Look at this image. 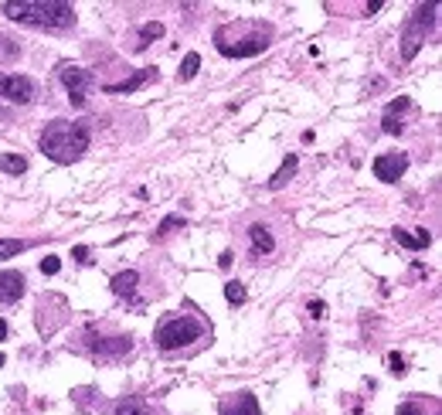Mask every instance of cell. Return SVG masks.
Segmentation results:
<instances>
[{
	"mask_svg": "<svg viewBox=\"0 0 442 415\" xmlns=\"http://www.w3.org/2000/svg\"><path fill=\"white\" fill-rule=\"evenodd\" d=\"M92 143V133L85 123H72V119H55L44 126L41 133V154L55 163H75V160L85 157Z\"/></svg>",
	"mask_w": 442,
	"mask_h": 415,
	"instance_id": "cell-1",
	"label": "cell"
},
{
	"mask_svg": "<svg viewBox=\"0 0 442 415\" xmlns=\"http://www.w3.org/2000/svg\"><path fill=\"white\" fill-rule=\"evenodd\" d=\"M0 11L18 24H31V27H72L75 24V7L65 0H7L0 4Z\"/></svg>",
	"mask_w": 442,
	"mask_h": 415,
	"instance_id": "cell-2",
	"label": "cell"
},
{
	"mask_svg": "<svg viewBox=\"0 0 442 415\" xmlns=\"http://www.w3.org/2000/svg\"><path fill=\"white\" fill-rule=\"evenodd\" d=\"M204 334V323L194 320L191 314H171L160 320V327L154 330V340L160 351H177V347H188L191 340H201Z\"/></svg>",
	"mask_w": 442,
	"mask_h": 415,
	"instance_id": "cell-3",
	"label": "cell"
},
{
	"mask_svg": "<svg viewBox=\"0 0 442 415\" xmlns=\"http://www.w3.org/2000/svg\"><path fill=\"white\" fill-rule=\"evenodd\" d=\"M436 4H422L412 18H408V24H405V35H402V58L412 61L415 55H419V48L425 44V35H429V27L436 24Z\"/></svg>",
	"mask_w": 442,
	"mask_h": 415,
	"instance_id": "cell-4",
	"label": "cell"
},
{
	"mask_svg": "<svg viewBox=\"0 0 442 415\" xmlns=\"http://www.w3.org/2000/svg\"><path fill=\"white\" fill-rule=\"evenodd\" d=\"M269 35H272L269 24H249V35H242L231 44H218V51L225 58H252V55H259V51L269 48Z\"/></svg>",
	"mask_w": 442,
	"mask_h": 415,
	"instance_id": "cell-5",
	"label": "cell"
},
{
	"mask_svg": "<svg viewBox=\"0 0 442 415\" xmlns=\"http://www.w3.org/2000/svg\"><path fill=\"white\" fill-rule=\"evenodd\" d=\"M58 79H61V85L68 89L72 106H85V96H89V89H92V72H89V68L61 65V68H58Z\"/></svg>",
	"mask_w": 442,
	"mask_h": 415,
	"instance_id": "cell-6",
	"label": "cell"
},
{
	"mask_svg": "<svg viewBox=\"0 0 442 415\" xmlns=\"http://www.w3.org/2000/svg\"><path fill=\"white\" fill-rule=\"evenodd\" d=\"M0 96L7 102L27 106V102H35V96H38V85H35V79H27V75H7V72H0Z\"/></svg>",
	"mask_w": 442,
	"mask_h": 415,
	"instance_id": "cell-7",
	"label": "cell"
},
{
	"mask_svg": "<svg viewBox=\"0 0 442 415\" xmlns=\"http://www.w3.org/2000/svg\"><path fill=\"white\" fill-rule=\"evenodd\" d=\"M405 171H408V154H378L374 157V178L385 184H395Z\"/></svg>",
	"mask_w": 442,
	"mask_h": 415,
	"instance_id": "cell-8",
	"label": "cell"
},
{
	"mask_svg": "<svg viewBox=\"0 0 442 415\" xmlns=\"http://www.w3.org/2000/svg\"><path fill=\"white\" fill-rule=\"evenodd\" d=\"M218 415H262V409H259V398L252 392H235L228 402H221Z\"/></svg>",
	"mask_w": 442,
	"mask_h": 415,
	"instance_id": "cell-9",
	"label": "cell"
},
{
	"mask_svg": "<svg viewBox=\"0 0 442 415\" xmlns=\"http://www.w3.org/2000/svg\"><path fill=\"white\" fill-rule=\"evenodd\" d=\"M150 79H156V68H140V72H136V75H130L126 82L106 85V92H109V96H130V92H136V89H143Z\"/></svg>",
	"mask_w": 442,
	"mask_h": 415,
	"instance_id": "cell-10",
	"label": "cell"
},
{
	"mask_svg": "<svg viewBox=\"0 0 442 415\" xmlns=\"http://www.w3.org/2000/svg\"><path fill=\"white\" fill-rule=\"evenodd\" d=\"M24 276L20 273H0V303H18L20 297H24Z\"/></svg>",
	"mask_w": 442,
	"mask_h": 415,
	"instance_id": "cell-11",
	"label": "cell"
},
{
	"mask_svg": "<svg viewBox=\"0 0 442 415\" xmlns=\"http://www.w3.org/2000/svg\"><path fill=\"white\" fill-rule=\"evenodd\" d=\"M405 109H412V99H408V96H398V99L388 102L385 119H381V130H385V133H402V123H398V116H402Z\"/></svg>",
	"mask_w": 442,
	"mask_h": 415,
	"instance_id": "cell-12",
	"label": "cell"
},
{
	"mask_svg": "<svg viewBox=\"0 0 442 415\" xmlns=\"http://www.w3.org/2000/svg\"><path fill=\"white\" fill-rule=\"evenodd\" d=\"M391 235H395V242H398V245L412 249V252H419V249H429V242H432V235H429L425 228H412V232H405V228H395Z\"/></svg>",
	"mask_w": 442,
	"mask_h": 415,
	"instance_id": "cell-13",
	"label": "cell"
},
{
	"mask_svg": "<svg viewBox=\"0 0 442 415\" xmlns=\"http://www.w3.org/2000/svg\"><path fill=\"white\" fill-rule=\"evenodd\" d=\"M136 283H140V273H136V269H126V273H116L109 286H113L116 297H133V293H136Z\"/></svg>",
	"mask_w": 442,
	"mask_h": 415,
	"instance_id": "cell-14",
	"label": "cell"
},
{
	"mask_svg": "<svg viewBox=\"0 0 442 415\" xmlns=\"http://www.w3.org/2000/svg\"><path fill=\"white\" fill-rule=\"evenodd\" d=\"M296 167H300V157H296V154H289V157L283 160V167H279V171H276V174L269 178V191H279V187H286L289 178L296 174Z\"/></svg>",
	"mask_w": 442,
	"mask_h": 415,
	"instance_id": "cell-15",
	"label": "cell"
},
{
	"mask_svg": "<svg viewBox=\"0 0 442 415\" xmlns=\"http://www.w3.org/2000/svg\"><path fill=\"white\" fill-rule=\"evenodd\" d=\"M249 238H252V245H255V256H269L272 249H276V242H272V235H269V228H266V225H252Z\"/></svg>",
	"mask_w": 442,
	"mask_h": 415,
	"instance_id": "cell-16",
	"label": "cell"
},
{
	"mask_svg": "<svg viewBox=\"0 0 442 415\" xmlns=\"http://www.w3.org/2000/svg\"><path fill=\"white\" fill-rule=\"evenodd\" d=\"M116 415H154V412H150V405L143 398H123V402H116Z\"/></svg>",
	"mask_w": 442,
	"mask_h": 415,
	"instance_id": "cell-17",
	"label": "cell"
},
{
	"mask_svg": "<svg viewBox=\"0 0 442 415\" xmlns=\"http://www.w3.org/2000/svg\"><path fill=\"white\" fill-rule=\"evenodd\" d=\"M0 171L18 178V174H27V160L18 157V154H0Z\"/></svg>",
	"mask_w": 442,
	"mask_h": 415,
	"instance_id": "cell-18",
	"label": "cell"
},
{
	"mask_svg": "<svg viewBox=\"0 0 442 415\" xmlns=\"http://www.w3.org/2000/svg\"><path fill=\"white\" fill-rule=\"evenodd\" d=\"M197 68H201V55H197V51H188V55H184V61H180V72H177V79H180V82H191L194 75H197Z\"/></svg>",
	"mask_w": 442,
	"mask_h": 415,
	"instance_id": "cell-19",
	"label": "cell"
},
{
	"mask_svg": "<svg viewBox=\"0 0 442 415\" xmlns=\"http://www.w3.org/2000/svg\"><path fill=\"white\" fill-rule=\"evenodd\" d=\"M225 299H228L231 306H242V303L249 299V290H245L238 279H228V283H225Z\"/></svg>",
	"mask_w": 442,
	"mask_h": 415,
	"instance_id": "cell-20",
	"label": "cell"
},
{
	"mask_svg": "<svg viewBox=\"0 0 442 415\" xmlns=\"http://www.w3.org/2000/svg\"><path fill=\"white\" fill-rule=\"evenodd\" d=\"M24 249H27V242H24V238H0V262H4V259L20 256Z\"/></svg>",
	"mask_w": 442,
	"mask_h": 415,
	"instance_id": "cell-21",
	"label": "cell"
},
{
	"mask_svg": "<svg viewBox=\"0 0 442 415\" xmlns=\"http://www.w3.org/2000/svg\"><path fill=\"white\" fill-rule=\"evenodd\" d=\"M156 38H164V24H160V20H150V24L140 27V48H147V44Z\"/></svg>",
	"mask_w": 442,
	"mask_h": 415,
	"instance_id": "cell-22",
	"label": "cell"
},
{
	"mask_svg": "<svg viewBox=\"0 0 442 415\" xmlns=\"http://www.w3.org/2000/svg\"><path fill=\"white\" fill-rule=\"evenodd\" d=\"M173 228H184V218H180V215H171V218H164V221L156 225V235H171Z\"/></svg>",
	"mask_w": 442,
	"mask_h": 415,
	"instance_id": "cell-23",
	"label": "cell"
},
{
	"mask_svg": "<svg viewBox=\"0 0 442 415\" xmlns=\"http://www.w3.org/2000/svg\"><path fill=\"white\" fill-rule=\"evenodd\" d=\"M58 269H61V259H58V256H44V259H41V273H44V276H55Z\"/></svg>",
	"mask_w": 442,
	"mask_h": 415,
	"instance_id": "cell-24",
	"label": "cell"
},
{
	"mask_svg": "<svg viewBox=\"0 0 442 415\" xmlns=\"http://www.w3.org/2000/svg\"><path fill=\"white\" fill-rule=\"evenodd\" d=\"M388 371L402 378L405 371H408V368H405V357H402V354H388Z\"/></svg>",
	"mask_w": 442,
	"mask_h": 415,
	"instance_id": "cell-25",
	"label": "cell"
},
{
	"mask_svg": "<svg viewBox=\"0 0 442 415\" xmlns=\"http://www.w3.org/2000/svg\"><path fill=\"white\" fill-rule=\"evenodd\" d=\"M395 415H425V412H422L419 402H402V405L395 409Z\"/></svg>",
	"mask_w": 442,
	"mask_h": 415,
	"instance_id": "cell-26",
	"label": "cell"
},
{
	"mask_svg": "<svg viewBox=\"0 0 442 415\" xmlns=\"http://www.w3.org/2000/svg\"><path fill=\"white\" fill-rule=\"evenodd\" d=\"M307 310H309V316H313V320H320V316L327 314V303H324V299H309Z\"/></svg>",
	"mask_w": 442,
	"mask_h": 415,
	"instance_id": "cell-27",
	"label": "cell"
},
{
	"mask_svg": "<svg viewBox=\"0 0 442 415\" xmlns=\"http://www.w3.org/2000/svg\"><path fill=\"white\" fill-rule=\"evenodd\" d=\"M72 256H75L78 262H89V249H85V245H75V249H72Z\"/></svg>",
	"mask_w": 442,
	"mask_h": 415,
	"instance_id": "cell-28",
	"label": "cell"
},
{
	"mask_svg": "<svg viewBox=\"0 0 442 415\" xmlns=\"http://www.w3.org/2000/svg\"><path fill=\"white\" fill-rule=\"evenodd\" d=\"M218 266H221V269H228V266H231V252H221V259H218Z\"/></svg>",
	"mask_w": 442,
	"mask_h": 415,
	"instance_id": "cell-29",
	"label": "cell"
},
{
	"mask_svg": "<svg viewBox=\"0 0 442 415\" xmlns=\"http://www.w3.org/2000/svg\"><path fill=\"white\" fill-rule=\"evenodd\" d=\"M0 340H7V320H0Z\"/></svg>",
	"mask_w": 442,
	"mask_h": 415,
	"instance_id": "cell-30",
	"label": "cell"
},
{
	"mask_svg": "<svg viewBox=\"0 0 442 415\" xmlns=\"http://www.w3.org/2000/svg\"><path fill=\"white\" fill-rule=\"evenodd\" d=\"M4 361H7V357H4V354H0V368H4Z\"/></svg>",
	"mask_w": 442,
	"mask_h": 415,
	"instance_id": "cell-31",
	"label": "cell"
}]
</instances>
